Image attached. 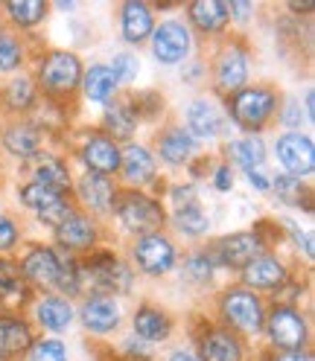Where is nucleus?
<instances>
[{"instance_id": "nucleus-38", "label": "nucleus", "mask_w": 315, "mask_h": 361, "mask_svg": "<svg viewBox=\"0 0 315 361\" xmlns=\"http://www.w3.org/2000/svg\"><path fill=\"white\" fill-rule=\"evenodd\" d=\"M4 97H6V105H9L12 111H27V108L35 102V87H32L30 79L20 76V79H15V82L6 85Z\"/></svg>"}, {"instance_id": "nucleus-46", "label": "nucleus", "mask_w": 315, "mask_h": 361, "mask_svg": "<svg viewBox=\"0 0 315 361\" xmlns=\"http://www.w3.org/2000/svg\"><path fill=\"white\" fill-rule=\"evenodd\" d=\"M213 184H216L219 192H231V190H234V169H231V164L216 166V172H213Z\"/></svg>"}, {"instance_id": "nucleus-49", "label": "nucleus", "mask_w": 315, "mask_h": 361, "mask_svg": "<svg viewBox=\"0 0 315 361\" xmlns=\"http://www.w3.org/2000/svg\"><path fill=\"white\" fill-rule=\"evenodd\" d=\"M231 15L239 20V24H245V20L254 15V4H239V0H237V4H228V18Z\"/></svg>"}, {"instance_id": "nucleus-5", "label": "nucleus", "mask_w": 315, "mask_h": 361, "mask_svg": "<svg viewBox=\"0 0 315 361\" xmlns=\"http://www.w3.org/2000/svg\"><path fill=\"white\" fill-rule=\"evenodd\" d=\"M266 254V239L260 231H242L234 236H225L216 242V247L208 254L213 265H228V268H245L254 259Z\"/></svg>"}, {"instance_id": "nucleus-39", "label": "nucleus", "mask_w": 315, "mask_h": 361, "mask_svg": "<svg viewBox=\"0 0 315 361\" xmlns=\"http://www.w3.org/2000/svg\"><path fill=\"white\" fill-rule=\"evenodd\" d=\"M20 61H24V47L12 32L0 30V73H9L18 71Z\"/></svg>"}, {"instance_id": "nucleus-4", "label": "nucleus", "mask_w": 315, "mask_h": 361, "mask_svg": "<svg viewBox=\"0 0 315 361\" xmlns=\"http://www.w3.org/2000/svg\"><path fill=\"white\" fill-rule=\"evenodd\" d=\"M114 210H117V219L123 224V231L138 233V236H149L155 231H161V224L167 219L164 207L158 204L155 198H149L143 192H134V190L117 195Z\"/></svg>"}, {"instance_id": "nucleus-27", "label": "nucleus", "mask_w": 315, "mask_h": 361, "mask_svg": "<svg viewBox=\"0 0 315 361\" xmlns=\"http://www.w3.org/2000/svg\"><path fill=\"white\" fill-rule=\"evenodd\" d=\"M172 332L170 314L155 309V306H141L134 312V335H141V341H164Z\"/></svg>"}, {"instance_id": "nucleus-36", "label": "nucleus", "mask_w": 315, "mask_h": 361, "mask_svg": "<svg viewBox=\"0 0 315 361\" xmlns=\"http://www.w3.org/2000/svg\"><path fill=\"white\" fill-rule=\"evenodd\" d=\"M18 198L24 201V204H27L30 210L41 213V210H47L50 204H56V201H59V198H64V195H59V192H53V190H47V187L35 184V180H30V184H24V187L18 190Z\"/></svg>"}, {"instance_id": "nucleus-23", "label": "nucleus", "mask_w": 315, "mask_h": 361, "mask_svg": "<svg viewBox=\"0 0 315 361\" xmlns=\"http://www.w3.org/2000/svg\"><path fill=\"white\" fill-rule=\"evenodd\" d=\"M196 149H198V140L193 137L184 126L170 128L167 134H161V140H158V152H161V157L167 164H172V166L187 164L190 157L196 154Z\"/></svg>"}, {"instance_id": "nucleus-25", "label": "nucleus", "mask_w": 315, "mask_h": 361, "mask_svg": "<svg viewBox=\"0 0 315 361\" xmlns=\"http://www.w3.org/2000/svg\"><path fill=\"white\" fill-rule=\"evenodd\" d=\"M35 318H38V324H41L44 329L64 332V329H71V324H73V306H71V300H64V298L47 295V298L38 300Z\"/></svg>"}, {"instance_id": "nucleus-29", "label": "nucleus", "mask_w": 315, "mask_h": 361, "mask_svg": "<svg viewBox=\"0 0 315 361\" xmlns=\"http://www.w3.org/2000/svg\"><path fill=\"white\" fill-rule=\"evenodd\" d=\"M4 146L15 157H32L41 146V131L30 123H12L9 128H4Z\"/></svg>"}, {"instance_id": "nucleus-40", "label": "nucleus", "mask_w": 315, "mask_h": 361, "mask_svg": "<svg viewBox=\"0 0 315 361\" xmlns=\"http://www.w3.org/2000/svg\"><path fill=\"white\" fill-rule=\"evenodd\" d=\"M213 268H216V265L210 262L208 251H198V254H193V257L184 262L182 274H187V280H193V283H210Z\"/></svg>"}, {"instance_id": "nucleus-8", "label": "nucleus", "mask_w": 315, "mask_h": 361, "mask_svg": "<svg viewBox=\"0 0 315 361\" xmlns=\"http://www.w3.org/2000/svg\"><path fill=\"white\" fill-rule=\"evenodd\" d=\"M193 50V35L182 20H164L152 30V56L161 64H182Z\"/></svg>"}, {"instance_id": "nucleus-51", "label": "nucleus", "mask_w": 315, "mask_h": 361, "mask_svg": "<svg viewBox=\"0 0 315 361\" xmlns=\"http://www.w3.org/2000/svg\"><path fill=\"white\" fill-rule=\"evenodd\" d=\"M280 120H283V126H301V108H298V102H289L286 114Z\"/></svg>"}, {"instance_id": "nucleus-45", "label": "nucleus", "mask_w": 315, "mask_h": 361, "mask_svg": "<svg viewBox=\"0 0 315 361\" xmlns=\"http://www.w3.org/2000/svg\"><path fill=\"white\" fill-rule=\"evenodd\" d=\"M283 228L289 231V236H292V242H295L298 247H301V254L309 259L312 257V239H309V233H304L301 228H298V224L295 221H283Z\"/></svg>"}, {"instance_id": "nucleus-53", "label": "nucleus", "mask_w": 315, "mask_h": 361, "mask_svg": "<svg viewBox=\"0 0 315 361\" xmlns=\"http://www.w3.org/2000/svg\"><path fill=\"white\" fill-rule=\"evenodd\" d=\"M307 120H315V94H312V90H307Z\"/></svg>"}, {"instance_id": "nucleus-42", "label": "nucleus", "mask_w": 315, "mask_h": 361, "mask_svg": "<svg viewBox=\"0 0 315 361\" xmlns=\"http://www.w3.org/2000/svg\"><path fill=\"white\" fill-rule=\"evenodd\" d=\"M108 71L114 73L117 85L120 82H131L141 71V61H138V56H131V53H120V56H114V64H111Z\"/></svg>"}, {"instance_id": "nucleus-10", "label": "nucleus", "mask_w": 315, "mask_h": 361, "mask_svg": "<svg viewBox=\"0 0 315 361\" xmlns=\"http://www.w3.org/2000/svg\"><path fill=\"white\" fill-rule=\"evenodd\" d=\"M275 152H278L280 166L292 178H304L315 169V146L307 134H298V131L283 134V137H278Z\"/></svg>"}, {"instance_id": "nucleus-15", "label": "nucleus", "mask_w": 315, "mask_h": 361, "mask_svg": "<svg viewBox=\"0 0 315 361\" xmlns=\"http://www.w3.org/2000/svg\"><path fill=\"white\" fill-rule=\"evenodd\" d=\"M198 347L201 361H242V341L231 329H208Z\"/></svg>"}, {"instance_id": "nucleus-1", "label": "nucleus", "mask_w": 315, "mask_h": 361, "mask_svg": "<svg viewBox=\"0 0 315 361\" xmlns=\"http://www.w3.org/2000/svg\"><path fill=\"white\" fill-rule=\"evenodd\" d=\"M79 280L91 283L94 295L111 298V295H129L131 283H134V274H131V268L123 259H117L114 254L97 251L79 268Z\"/></svg>"}, {"instance_id": "nucleus-48", "label": "nucleus", "mask_w": 315, "mask_h": 361, "mask_svg": "<svg viewBox=\"0 0 315 361\" xmlns=\"http://www.w3.org/2000/svg\"><path fill=\"white\" fill-rule=\"evenodd\" d=\"M245 178H249L251 190H257V192H268V190H272V178H268L263 169H257V172H245Z\"/></svg>"}, {"instance_id": "nucleus-12", "label": "nucleus", "mask_w": 315, "mask_h": 361, "mask_svg": "<svg viewBox=\"0 0 315 361\" xmlns=\"http://www.w3.org/2000/svg\"><path fill=\"white\" fill-rule=\"evenodd\" d=\"M249 79V53L237 44H231L228 50H222V56L216 59V90L225 97L237 94V90Z\"/></svg>"}, {"instance_id": "nucleus-16", "label": "nucleus", "mask_w": 315, "mask_h": 361, "mask_svg": "<svg viewBox=\"0 0 315 361\" xmlns=\"http://www.w3.org/2000/svg\"><path fill=\"white\" fill-rule=\"evenodd\" d=\"M32 347V329L12 314H0V361H12Z\"/></svg>"}, {"instance_id": "nucleus-6", "label": "nucleus", "mask_w": 315, "mask_h": 361, "mask_svg": "<svg viewBox=\"0 0 315 361\" xmlns=\"http://www.w3.org/2000/svg\"><path fill=\"white\" fill-rule=\"evenodd\" d=\"M222 318L234 329L242 332H263L266 326V312L254 291L249 288H228L222 295Z\"/></svg>"}, {"instance_id": "nucleus-22", "label": "nucleus", "mask_w": 315, "mask_h": 361, "mask_svg": "<svg viewBox=\"0 0 315 361\" xmlns=\"http://www.w3.org/2000/svg\"><path fill=\"white\" fill-rule=\"evenodd\" d=\"M56 236H59L61 247H67V251H88V247H94L100 233H97V224L88 216L73 213L61 228H56Z\"/></svg>"}, {"instance_id": "nucleus-13", "label": "nucleus", "mask_w": 315, "mask_h": 361, "mask_svg": "<svg viewBox=\"0 0 315 361\" xmlns=\"http://www.w3.org/2000/svg\"><path fill=\"white\" fill-rule=\"evenodd\" d=\"M82 324L88 332L94 335H108L120 326V306L114 298H105V295H91L82 303Z\"/></svg>"}, {"instance_id": "nucleus-35", "label": "nucleus", "mask_w": 315, "mask_h": 361, "mask_svg": "<svg viewBox=\"0 0 315 361\" xmlns=\"http://www.w3.org/2000/svg\"><path fill=\"white\" fill-rule=\"evenodd\" d=\"M59 254V283L56 288L64 291L67 298H73L79 295V288H82V280H79V265L71 254H64V251H56Z\"/></svg>"}, {"instance_id": "nucleus-50", "label": "nucleus", "mask_w": 315, "mask_h": 361, "mask_svg": "<svg viewBox=\"0 0 315 361\" xmlns=\"http://www.w3.org/2000/svg\"><path fill=\"white\" fill-rule=\"evenodd\" d=\"M126 353H129V358H149L146 341H134V338H129V341H126Z\"/></svg>"}, {"instance_id": "nucleus-43", "label": "nucleus", "mask_w": 315, "mask_h": 361, "mask_svg": "<svg viewBox=\"0 0 315 361\" xmlns=\"http://www.w3.org/2000/svg\"><path fill=\"white\" fill-rule=\"evenodd\" d=\"M71 216H73V207L67 204V198H59L56 204H50L47 210H41V213H38V219H41L44 224H47V228H53V231H56V228H61V224H64L67 219H71Z\"/></svg>"}, {"instance_id": "nucleus-30", "label": "nucleus", "mask_w": 315, "mask_h": 361, "mask_svg": "<svg viewBox=\"0 0 315 361\" xmlns=\"http://www.w3.org/2000/svg\"><path fill=\"white\" fill-rule=\"evenodd\" d=\"M82 87H85V97L91 102H108L117 94V79L108 71V64H94L91 71L85 73Z\"/></svg>"}, {"instance_id": "nucleus-18", "label": "nucleus", "mask_w": 315, "mask_h": 361, "mask_svg": "<svg viewBox=\"0 0 315 361\" xmlns=\"http://www.w3.org/2000/svg\"><path fill=\"white\" fill-rule=\"evenodd\" d=\"M120 169H123V175H126V180L129 184H134V187H143V184H149V180L155 178V172H158V161L152 157V152L146 149V146H126L123 152H120Z\"/></svg>"}, {"instance_id": "nucleus-3", "label": "nucleus", "mask_w": 315, "mask_h": 361, "mask_svg": "<svg viewBox=\"0 0 315 361\" xmlns=\"http://www.w3.org/2000/svg\"><path fill=\"white\" fill-rule=\"evenodd\" d=\"M82 82V64L73 53L53 50L38 61V85L47 97H71Z\"/></svg>"}, {"instance_id": "nucleus-19", "label": "nucleus", "mask_w": 315, "mask_h": 361, "mask_svg": "<svg viewBox=\"0 0 315 361\" xmlns=\"http://www.w3.org/2000/svg\"><path fill=\"white\" fill-rule=\"evenodd\" d=\"M32 178H35V184L47 187L59 195L71 190V169L53 154H32Z\"/></svg>"}, {"instance_id": "nucleus-21", "label": "nucleus", "mask_w": 315, "mask_h": 361, "mask_svg": "<svg viewBox=\"0 0 315 361\" xmlns=\"http://www.w3.org/2000/svg\"><path fill=\"white\" fill-rule=\"evenodd\" d=\"M242 283L251 288H280L286 286V265L275 257H260L242 268Z\"/></svg>"}, {"instance_id": "nucleus-14", "label": "nucleus", "mask_w": 315, "mask_h": 361, "mask_svg": "<svg viewBox=\"0 0 315 361\" xmlns=\"http://www.w3.org/2000/svg\"><path fill=\"white\" fill-rule=\"evenodd\" d=\"M18 268H20V274H24V280L32 286L56 288V283H59V254L53 247H32Z\"/></svg>"}, {"instance_id": "nucleus-26", "label": "nucleus", "mask_w": 315, "mask_h": 361, "mask_svg": "<svg viewBox=\"0 0 315 361\" xmlns=\"http://www.w3.org/2000/svg\"><path fill=\"white\" fill-rule=\"evenodd\" d=\"M138 120H141V114H138V108H134V102L117 99L114 105L105 108V120H102L105 137H120V140L131 137L134 128H138Z\"/></svg>"}, {"instance_id": "nucleus-31", "label": "nucleus", "mask_w": 315, "mask_h": 361, "mask_svg": "<svg viewBox=\"0 0 315 361\" xmlns=\"http://www.w3.org/2000/svg\"><path fill=\"white\" fill-rule=\"evenodd\" d=\"M228 157L245 172H257L266 164V146L260 137H242L228 146Z\"/></svg>"}, {"instance_id": "nucleus-41", "label": "nucleus", "mask_w": 315, "mask_h": 361, "mask_svg": "<svg viewBox=\"0 0 315 361\" xmlns=\"http://www.w3.org/2000/svg\"><path fill=\"white\" fill-rule=\"evenodd\" d=\"M30 361H67V350L56 338H47V341H38L30 347Z\"/></svg>"}, {"instance_id": "nucleus-33", "label": "nucleus", "mask_w": 315, "mask_h": 361, "mask_svg": "<svg viewBox=\"0 0 315 361\" xmlns=\"http://www.w3.org/2000/svg\"><path fill=\"white\" fill-rule=\"evenodd\" d=\"M172 224L182 233H187V236H201V233L210 231V219L205 216V210L198 207V201H193V204H184V207H175Z\"/></svg>"}, {"instance_id": "nucleus-11", "label": "nucleus", "mask_w": 315, "mask_h": 361, "mask_svg": "<svg viewBox=\"0 0 315 361\" xmlns=\"http://www.w3.org/2000/svg\"><path fill=\"white\" fill-rule=\"evenodd\" d=\"M79 157L94 175H105L108 178L111 172L120 169V149L111 137H105L102 131L85 134V140L79 146Z\"/></svg>"}, {"instance_id": "nucleus-34", "label": "nucleus", "mask_w": 315, "mask_h": 361, "mask_svg": "<svg viewBox=\"0 0 315 361\" xmlns=\"http://www.w3.org/2000/svg\"><path fill=\"white\" fill-rule=\"evenodd\" d=\"M6 15L12 18L15 27H35L44 20V15H47V4H41V0H20V4H6Z\"/></svg>"}, {"instance_id": "nucleus-56", "label": "nucleus", "mask_w": 315, "mask_h": 361, "mask_svg": "<svg viewBox=\"0 0 315 361\" xmlns=\"http://www.w3.org/2000/svg\"><path fill=\"white\" fill-rule=\"evenodd\" d=\"M123 361H146V358H123Z\"/></svg>"}, {"instance_id": "nucleus-54", "label": "nucleus", "mask_w": 315, "mask_h": 361, "mask_svg": "<svg viewBox=\"0 0 315 361\" xmlns=\"http://www.w3.org/2000/svg\"><path fill=\"white\" fill-rule=\"evenodd\" d=\"M280 361H307V355L304 353H286Z\"/></svg>"}, {"instance_id": "nucleus-7", "label": "nucleus", "mask_w": 315, "mask_h": 361, "mask_svg": "<svg viewBox=\"0 0 315 361\" xmlns=\"http://www.w3.org/2000/svg\"><path fill=\"white\" fill-rule=\"evenodd\" d=\"M263 329L272 338V344L283 353H301V347L307 344V321L292 306H275Z\"/></svg>"}, {"instance_id": "nucleus-32", "label": "nucleus", "mask_w": 315, "mask_h": 361, "mask_svg": "<svg viewBox=\"0 0 315 361\" xmlns=\"http://www.w3.org/2000/svg\"><path fill=\"white\" fill-rule=\"evenodd\" d=\"M27 298V280L20 274V268L9 259H0V303H24Z\"/></svg>"}, {"instance_id": "nucleus-37", "label": "nucleus", "mask_w": 315, "mask_h": 361, "mask_svg": "<svg viewBox=\"0 0 315 361\" xmlns=\"http://www.w3.org/2000/svg\"><path fill=\"white\" fill-rule=\"evenodd\" d=\"M272 190L278 192V198L283 201V204H289V207H301V198L309 201V192L301 184V178H292V175H278L272 180Z\"/></svg>"}, {"instance_id": "nucleus-55", "label": "nucleus", "mask_w": 315, "mask_h": 361, "mask_svg": "<svg viewBox=\"0 0 315 361\" xmlns=\"http://www.w3.org/2000/svg\"><path fill=\"white\" fill-rule=\"evenodd\" d=\"M292 12H312V4H292Z\"/></svg>"}, {"instance_id": "nucleus-2", "label": "nucleus", "mask_w": 315, "mask_h": 361, "mask_svg": "<svg viewBox=\"0 0 315 361\" xmlns=\"http://www.w3.org/2000/svg\"><path fill=\"white\" fill-rule=\"evenodd\" d=\"M278 108V94L272 87H239L237 94L228 97V111H231V120L245 128V131H260L268 120H272Z\"/></svg>"}, {"instance_id": "nucleus-52", "label": "nucleus", "mask_w": 315, "mask_h": 361, "mask_svg": "<svg viewBox=\"0 0 315 361\" xmlns=\"http://www.w3.org/2000/svg\"><path fill=\"white\" fill-rule=\"evenodd\" d=\"M170 361H201L196 353H190V350H175L172 355H170Z\"/></svg>"}, {"instance_id": "nucleus-47", "label": "nucleus", "mask_w": 315, "mask_h": 361, "mask_svg": "<svg viewBox=\"0 0 315 361\" xmlns=\"http://www.w3.org/2000/svg\"><path fill=\"white\" fill-rule=\"evenodd\" d=\"M193 201H196V190H193L190 184H178V187L172 190V204H175V207L193 204Z\"/></svg>"}, {"instance_id": "nucleus-44", "label": "nucleus", "mask_w": 315, "mask_h": 361, "mask_svg": "<svg viewBox=\"0 0 315 361\" xmlns=\"http://www.w3.org/2000/svg\"><path fill=\"white\" fill-rule=\"evenodd\" d=\"M15 242H18V224L0 213V251H9Z\"/></svg>"}, {"instance_id": "nucleus-28", "label": "nucleus", "mask_w": 315, "mask_h": 361, "mask_svg": "<svg viewBox=\"0 0 315 361\" xmlns=\"http://www.w3.org/2000/svg\"><path fill=\"white\" fill-rule=\"evenodd\" d=\"M190 20L193 27L201 32H222L228 27V4H219V0H198V4H190Z\"/></svg>"}, {"instance_id": "nucleus-24", "label": "nucleus", "mask_w": 315, "mask_h": 361, "mask_svg": "<svg viewBox=\"0 0 315 361\" xmlns=\"http://www.w3.org/2000/svg\"><path fill=\"white\" fill-rule=\"evenodd\" d=\"M120 27H123V38L129 44H141L152 35L155 20H152V9L141 0H131V4H123L120 12Z\"/></svg>"}, {"instance_id": "nucleus-17", "label": "nucleus", "mask_w": 315, "mask_h": 361, "mask_svg": "<svg viewBox=\"0 0 315 361\" xmlns=\"http://www.w3.org/2000/svg\"><path fill=\"white\" fill-rule=\"evenodd\" d=\"M187 131L196 140H213L222 131V114L210 99H193L187 105Z\"/></svg>"}, {"instance_id": "nucleus-20", "label": "nucleus", "mask_w": 315, "mask_h": 361, "mask_svg": "<svg viewBox=\"0 0 315 361\" xmlns=\"http://www.w3.org/2000/svg\"><path fill=\"white\" fill-rule=\"evenodd\" d=\"M76 192H79V198L85 201V204L91 207V210H97V213H108L111 207H114V201H117L114 184H111L105 175H94V172H88L79 180Z\"/></svg>"}, {"instance_id": "nucleus-9", "label": "nucleus", "mask_w": 315, "mask_h": 361, "mask_svg": "<svg viewBox=\"0 0 315 361\" xmlns=\"http://www.w3.org/2000/svg\"><path fill=\"white\" fill-rule=\"evenodd\" d=\"M131 254H134L138 268L149 277H161V274H167V271H172V265H175V247L164 233L141 236L138 242H134Z\"/></svg>"}]
</instances>
